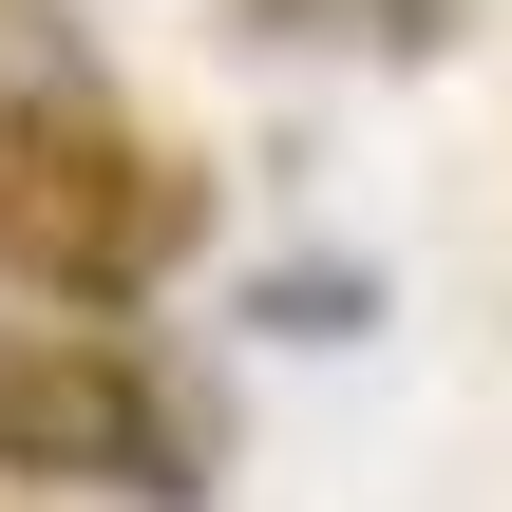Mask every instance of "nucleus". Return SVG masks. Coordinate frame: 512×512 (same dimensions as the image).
Returning <instances> with one entry per match:
<instances>
[{"instance_id": "1", "label": "nucleus", "mask_w": 512, "mask_h": 512, "mask_svg": "<svg viewBox=\"0 0 512 512\" xmlns=\"http://www.w3.org/2000/svg\"><path fill=\"white\" fill-rule=\"evenodd\" d=\"M190 247H209V171H171V152L114 133L95 95H19V114H0V285H19V304L114 323V304H152Z\"/></svg>"}, {"instance_id": "2", "label": "nucleus", "mask_w": 512, "mask_h": 512, "mask_svg": "<svg viewBox=\"0 0 512 512\" xmlns=\"http://www.w3.org/2000/svg\"><path fill=\"white\" fill-rule=\"evenodd\" d=\"M190 456H209V418H190L133 342H0V475L190 512Z\"/></svg>"}, {"instance_id": "3", "label": "nucleus", "mask_w": 512, "mask_h": 512, "mask_svg": "<svg viewBox=\"0 0 512 512\" xmlns=\"http://www.w3.org/2000/svg\"><path fill=\"white\" fill-rule=\"evenodd\" d=\"M247 323H266V342H361V323H380V266H342V247H323V266H266Z\"/></svg>"}, {"instance_id": "4", "label": "nucleus", "mask_w": 512, "mask_h": 512, "mask_svg": "<svg viewBox=\"0 0 512 512\" xmlns=\"http://www.w3.org/2000/svg\"><path fill=\"white\" fill-rule=\"evenodd\" d=\"M266 19H285V38H304V19H323V0H266ZM437 19H456V0H380V19H361V38H399V57H418V38H437Z\"/></svg>"}]
</instances>
